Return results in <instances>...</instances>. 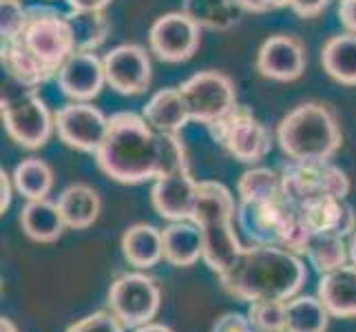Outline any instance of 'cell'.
I'll return each instance as SVG.
<instances>
[{
    "instance_id": "obj_1",
    "label": "cell",
    "mask_w": 356,
    "mask_h": 332,
    "mask_svg": "<svg viewBox=\"0 0 356 332\" xmlns=\"http://www.w3.org/2000/svg\"><path fill=\"white\" fill-rule=\"evenodd\" d=\"M97 168L120 184L155 182L188 164L186 146L175 133H159L142 113L120 111L111 116V127L100 151Z\"/></svg>"
},
{
    "instance_id": "obj_2",
    "label": "cell",
    "mask_w": 356,
    "mask_h": 332,
    "mask_svg": "<svg viewBox=\"0 0 356 332\" xmlns=\"http://www.w3.org/2000/svg\"><path fill=\"white\" fill-rule=\"evenodd\" d=\"M308 279V270L301 255L279 248V246H257L243 248L239 260L228 273L219 277L222 288L239 301L279 299L288 301Z\"/></svg>"
},
{
    "instance_id": "obj_3",
    "label": "cell",
    "mask_w": 356,
    "mask_h": 332,
    "mask_svg": "<svg viewBox=\"0 0 356 332\" xmlns=\"http://www.w3.org/2000/svg\"><path fill=\"white\" fill-rule=\"evenodd\" d=\"M191 221L197 224V228L202 230L204 264L217 277H222L235 266L243 251L235 230L237 204L228 187L213 180L200 182Z\"/></svg>"
},
{
    "instance_id": "obj_4",
    "label": "cell",
    "mask_w": 356,
    "mask_h": 332,
    "mask_svg": "<svg viewBox=\"0 0 356 332\" xmlns=\"http://www.w3.org/2000/svg\"><path fill=\"white\" fill-rule=\"evenodd\" d=\"M277 142L292 162H318L339 153L343 133L332 109L323 102H303L281 118Z\"/></svg>"
},
{
    "instance_id": "obj_5",
    "label": "cell",
    "mask_w": 356,
    "mask_h": 332,
    "mask_svg": "<svg viewBox=\"0 0 356 332\" xmlns=\"http://www.w3.org/2000/svg\"><path fill=\"white\" fill-rule=\"evenodd\" d=\"M237 228L257 246H279L297 255L305 253L312 230L301 213L284 198L266 202H239Z\"/></svg>"
},
{
    "instance_id": "obj_6",
    "label": "cell",
    "mask_w": 356,
    "mask_h": 332,
    "mask_svg": "<svg viewBox=\"0 0 356 332\" xmlns=\"http://www.w3.org/2000/svg\"><path fill=\"white\" fill-rule=\"evenodd\" d=\"M0 113L7 135L22 149H42L56 131V113L49 111L35 89L24 87L11 78L3 87Z\"/></svg>"
},
{
    "instance_id": "obj_7",
    "label": "cell",
    "mask_w": 356,
    "mask_h": 332,
    "mask_svg": "<svg viewBox=\"0 0 356 332\" xmlns=\"http://www.w3.org/2000/svg\"><path fill=\"white\" fill-rule=\"evenodd\" d=\"M279 173L284 200L294 208L325 198H348L352 189L346 171L332 164L330 159H318V162H292L288 159V164Z\"/></svg>"
},
{
    "instance_id": "obj_8",
    "label": "cell",
    "mask_w": 356,
    "mask_h": 332,
    "mask_svg": "<svg viewBox=\"0 0 356 332\" xmlns=\"http://www.w3.org/2000/svg\"><path fill=\"white\" fill-rule=\"evenodd\" d=\"M208 131L243 164H259L273 151V133L245 104H235L226 116L208 125Z\"/></svg>"
},
{
    "instance_id": "obj_9",
    "label": "cell",
    "mask_w": 356,
    "mask_h": 332,
    "mask_svg": "<svg viewBox=\"0 0 356 332\" xmlns=\"http://www.w3.org/2000/svg\"><path fill=\"white\" fill-rule=\"evenodd\" d=\"M18 40L27 45L54 76L67 63V58L76 54L67 14L54 7H29L27 27Z\"/></svg>"
},
{
    "instance_id": "obj_10",
    "label": "cell",
    "mask_w": 356,
    "mask_h": 332,
    "mask_svg": "<svg viewBox=\"0 0 356 332\" xmlns=\"http://www.w3.org/2000/svg\"><path fill=\"white\" fill-rule=\"evenodd\" d=\"M162 306V290L146 273H127L108 288V310L124 328L151 324Z\"/></svg>"
},
{
    "instance_id": "obj_11",
    "label": "cell",
    "mask_w": 356,
    "mask_h": 332,
    "mask_svg": "<svg viewBox=\"0 0 356 332\" xmlns=\"http://www.w3.org/2000/svg\"><path fill=\"white\" fill-rule=\"evenodd\" d=\"M179 91L188 104L193 122L213 125L215 120L226 116L237 104V89L226 73L222 71H200L179 84Z\"/></svg>"
},
{
    "instance_id": "obj_12",
    "label": "cell",
    "mask_w": 356,
    "mask_h": 332,
    "mask_svg": "<svg viewBox=\"0 0 356 332\" xmlns=\"http://www.w3.org/2000/svg\"><path fill=\"white\" fill-rule=\"evenodd\" d=\"M111 118L91 102H69L56 111V133L60 142L80 153L95 155L104 144Z\"/></svg>"
},
{
    "instance_id": "obj_13",
    "label": "cell",
    "mask_w": 356,
    "mask_h": 332,
    "mask_svg": "<svg viewBox=\"0 0 356 332\" xmlns=\"http://www.w3.org/2000/svg\"><path fill=\"white\" fill-rule=\"evenodd\" d=\"M202 42V27L186 11H168L159 16L149 29V45L157 60L179 65L197 54Z\"/></svg>"
},
{
    "instance_id": "obj_14",
    "label": "cell",
    "mask_w": 356,
    "mask_h": 332,
    "mask_svg": "<svg viewBox=\"0 0 356 332\" xmlns=\"http://www.w3.org/2000/svg\"><path fill=\"white\" fill-rule=\"evenodd\" d=\"M106 84L120 95H140L151 87L153 65L142 45H118L104 56Z\"/></svg>"
},
{
    "instance_id": "obj_15",
    "label": "cell",
    "mask_w": 356,
    "mask_h": 332,
    "mask_svg": "<svg viewBox=\"0 0 356 332\" xmlns=\"http://www.w3.org/2000/svg\"><path fill=\"white\" fill-rule=\"evenodd\" d=\"M58 89L71 102H91L106 87L104 58L91 52H76L56 73Z\"/></svg>"
},
{
    "instance_id": "obj_16",
    "label": "cell",
    "mask_w": 356,
    "mask_h": 332,
    "mask_svg": "<svg viewBox=\"0 0 356 332\" xmlns=\"http://www.w3.org/2000/svg\"><path fill=\"white\" fill-rule=\"evenodd\" d=\"M305 47L290 33H275L264 40L257 54V71L275 82H292L305 71Z\"/></svg>"
},
{
    "instance_id": "obj_17",
    "label": "cell",
    "mask_w": 356,
    "mask_h": 332,
    "mask_svg": "<svg viewBox=\"0 0 356 332\" xmlns=\"http://www.w3.org/2000/svg\"><path fill=\"white\" fill-rule=\"evenodd\" d=\"M200 182L191 175L188 164L164 177H157L151 189L155 213L166 221H186L193 215Z\"/></svg>"
},
{
    "instance_id": "obj_18",
    "label": "cell",
    "mask_w": 356,
    "mask_h": 332,
    "mask_svg": "<svg viewBox=\"0 0 356 332\" xmlns=\"http://www.w3.org/2000/svg\"><path fill=\"white\" fill-rule=\"evenodd\" d=\"M297 211L314 235L352 237V232L356 230V213L346 198H325L305 204Z\"/></svg>"
},
{
    "instance_id": "obj_19",
    "label": "cell",
    "mask_w": 356,
    "mask_h": 332,
    "mask_svg": "<svg viewBox=\"0 0 356 332\" xmlns=\"http://www.w3.org/2000/svg\"><path fill=\"white\" fill-rule=\"evenodd\" d=\"M316 297L323 301L330 317L354 319L356 317V266L346 264L332 273L321 275Z\"/></svg>"
},
{
    "instance_id": "obj_20",
    "label": "cell",
    "mask_w": 356,
    "mask_h": 332,
    "mask_svg": "<svg viewBox=\"0 0 356 332\" xmlns=\"http://www.w3.org/2000/svg\"><path fill=\"white\" fill-rule=\"evenodd\" d=\"M142 118L159 133H179L188 125L191 113L179 87H166L155 91L142 109Z\"/></svg>"
},
{
    "instance_id": "obj_21",
    "label": "cell",
    "mask_w": 356,
    "mask_h": 332,
    "mask_svg": "<svg viewBox=\"0 0 356 332\" xmlns=\"http://www.w3.org/2000/svg\"><path fill=\"white\" fill-rule=\"evenodd\" d=\"M164 262L175 268H191L204 257L202 230L191 219L170 221L162 230Z\"/></svg>"
},
{
    "instance_id": "obj_22",
    "label": "cell",
    "mask_w": 356,
    "mask_h": 332,
    "mask_svg": "<svg viewBox=\"0 0 356 332\" xmlns=\"http://www.w3.org/2000/svg\"><path fill=\"white\" fill-rule=\"evenodd\" d=\"M120 248L129 266L138 270H149L164 260L162 230L153 224H133L124 230Z\"/></svg>"
},
{
    "instance_id": "obj_23",
    "label": "cell",
    "mask_w": 356,
    "mask_h": 332,
    "mask_svg": "<svg viewBox=\"0 0 356 332\" xmlns=\"http://www.w3.org/2000/svg\"><path fill=\"white\" fill-rule=\"evenodd\" d=\"M20 226L24 235L38 244L58 242L67 228L58 204L49 200H29L24 204L20 211Z\"/></svg>"
},
{
    "instance_id": "obj_24",
    "label": "cell",
    "mask_w": 356,
    "mask_h": 332,
    "mask_svg": "<svg viewBox=\"0 0 356 332\" xmlns=\"http://www.w3.org/2000/svg\"><path fill=\"white\" fill-rule=\"evenodd\" d=\"M58 208L65 217L67 228L87 230L100 217L102 202L100 195L89 184H71L58 195Z\"/></svg>"
},
{
    "instance_id": "obj_25",
    "label": "cell",
    "mask_w": 356,
    "mask_h": 332,
    "mask_svg": "<svg viewBox=\"0 0 356 332\" xmlns=\"http://www.w3.org/2000/svg\"><path fill=\"white\" fill-rule=\"evenodd\" d=\"M3 65L9 71V78L16 80L24 87L38 89L40 84L56 78L47 65L35 56L22 40L3 42Z\"/></svg>"
},
{
    "instance_id": "obj_26",
    "label": "cell",
    "mask_w": 356,
    "mask_h": 332,
    "mask_svg": "<svg viewBox=\"0 0 356 332\" xmlns=\"http://www.w3.org/2000/svg\"><path fill=\"white\" fill-rule=\"evenodd\" d=\"M321 65L334 82L356 87V33L332 35L321 49Z\"/></svg>"
},
{
    "instance_id": "obj_27",
    "label": "cell",
    "mask_w": 356,
    "mask_h": 332,
    "mask_svg": "<svg viewBox=\"0 0 356 332\" xmlns=\"http://www.w3.org/2000/svg\"><path fill=\"white\" fill-rule=\"evenodd\" d=\"M181 11L208 31H230L241 20L237 0H184Z\"/></svg>"
},
{
    "instance_id": "obj_28",
    "label": "cell",
    "mask_w": 356,
    "mask_h": 332,
    "mask_svg": "<svg viewBox=\"0 0 356 332\" xmlns=\"http://www.w3.org/2000/svg\"><path fill=\"white\" fill-rule=\"evenodd\" d=\"M67 22L71 27L73 47H76V52L95 54L97 49L106 42L108 33H111V24H108V18L104 16V11L69 9Z\"/></svg>"
},
{
    "instance_id": "obj_29",
    "label": "cell",
    "mask_w": 356,
    "mask_h": 332,
    "mask_svg": "<svg viewBox=\"0 0 356 332\" xmlns=\"http://www.w3.org/2000/svg\"><path fill=\"white\" fill-rule=\"evenodd\" d=\"M330 313L312 294H297L286 303V332H325Z\"/></svg>"
},
{
    "instance_id": "obj_30",
    "label": "cell",
    "mask_w": 356,
    "mask_h": 332,
    "mask_svg": "<svg viewBox=\"0 0 356 332\" xmlns=\"http://www.w3.org/2000/svg\"><path fill=\"white\" fill-rule=\"evenodd\" d=\"M14 189L24 200H47L54 189V171L40 157H27L11 173Z\"/></svg>"
},
{
    "instance_id": "obj_31",
    "label": "cell",
    "mask_w": 356,
    "mask_h": 332,
    "mask_svg": "<svg viewBox=\"0 0 356 332\" xmlns=\"http://www.w3.org/2000/svg\"><path fill=\"white\" fill-rule=\"evenodd\" d=\"M303 255L318 275H325L350 262V244H346V237L314 235L312 232Z\"/></svg>"
},
{
    "instance_id": "obj_32",
    "label": "cell",
    "mask_w": 356,
    "mask_h": 332,
    "mask_svg": "<svg viewBox=\"0 0 356 332\" xmlns=\"http://www.w3.org/2000/svg\"><path fill=\"white\" fill-rule=\"evenodd\" d=\"M239 202H266L284 198L281 173L268 166H252L237 182Z\"/></svg>"
},
{
    "instance_id": "obj_33",
    "label": "cell",
    "mask_w": 356,
    "mask_h": 332,
    "mask_svg": "<svg viewBox=\"0 0 356 332\" xmlns=\"http://www.w3.org/2000/svg\"><path fill=\"white\" fill-rule=\"evenodd\" d=\"M286 303L279 299H259L248 306V319L257 332L286 330Z\"/></svg>"
},
{
    "instance_id": "obj_34",
    "label": "cell",
    "mask_w": 356,
    "mask_h": 332,
    "mask_svg": "<svg viewBox=\"0 0 356 332\" xmlns=\"http://www.w3.org/2000/svg\"><path fill=\"white\" fill-rule=\"evenodd\" d=\"M29 20V9L22 7L20 0H3L0 3V33L3 42L18 40Z\"/></svg>"
},
{
    "instance_id": "obj_35",
    "label": "cell",
    "mask_w": 356,
    "mask_h": 332,
    "mask_svg": "<svg viewBox=\"0 0 356 332\" xmlns=\"http://www.w3.org/2000/svg\"><path fill=\"white\" fill-rule=\"evenodd\" d=\"M67 332H124V326L118 322L111 310H97L80 319V322L71 324Z\"/></svg>"
},
{
    "instance_id": "obj_36",
    "label": "cell",
    "mask_w": 356,
    "mask_h": 332,
    "mask_svg": "<svg viewBox=\"0 0 356 332\" xmlns=\"http://www.w3.org/2000/svg\"><path fill=\"white\" fill-rule=\"evenodd\" d=\"M213 332H257L254 326L250 324L248 315L241 313H226L215 322Z\"/></svg>"
},
{
    "instance_id": "obj_37",
    "label": "cell",
    "mask_w": 356,
    "mask_h": 332,
    "mask_svg": "<svg viewBox=\"0 0 356 332\" xmlns=\"http://www.w3.org/2000/svg\"><path fill=\"white\" fill-rule=\"evenodd\" d=\"M330 5V0H288V7L299 18H316L323 14V9Z\"/></svg>"
},
{
    "instance_id": "obj_38",
    "label": "cell",
    "mask_w": 356,
    "mask_h": 332,
    "mask_svg": "<svg viewBox=\"0 0 356 332\" xmlns=\"http://www.w3.org/2000/svg\"><path fill=\"white\" fill-rule=\"evenodd\" d=\"M241 11L248 14H268V11H277L288 7V0H237Z\"/></svg>"
},
{
    "instance_id": "obj_39",
    "label": "cell",
    "mask_w": 356,
    "mask_h": 332,
    "mask_svg": "<svg viewBox=\"0 0 356 332\" xmlns=\"http://www.w3.org/2000/svg\"><path fill=\"white\" fill-rule=\"evenodd\" d=\"M339 20L348 31L356 33V0H341Z\"/></svg>"
},
{
    "instance_id": "obj_40",
    "label": "cell",
    "mask_w": 356,
    "mask_h": 332,
    "mask_svg": "<svg viewBox=\"0 0 356 332\" xmlns=\"http://www.w3.org/2000/svg\"><path fill=\"white\" fill-rule=\"evenodd\" d=\"M11 191H16L14 189V180H11V175L3 168V171H0V193H3V198H0V211H3V213L11 206Z\"/></svg>"
},
{
    "instance_id": "obj_41",
    "label": "cell",
    "mask_w": 356,
    "mask_h": 332,
    "mask_svg": "<svg viewBox=\"0 0 356 332\" xmlns=\"http://www.w3.org/2000/svg\"><path fill=\"white\" fill-rule=\"evenodd\" d=\"M113 0H67L69 9L78 11H104Z\"/></svg>"
},
{
    "instance_id": "obj_42",
    "label": "cell",
    "mask_w": 356,
    "mask_h": 332,
    "mask_svg": "<svg viewBox=\"0 0 356 332\" xmlns=\"http://www.w3.org/2000/svg\"><path fill=\"white\" fill-rule=\"evenodd\" d=\"M135 332H173L168 326H164V324H155V322H151V324H146V326H140V328H135Z\"/></svg>"
},
{
    "instance_id": "obj_43",
    "label": "cell",
    "mask_w": 356,
    "mask_h": 332,
    "mask_svg": "<svg viewBox=\"0 0 356 332\" xmlns=\"http://www.w3.org/2000/svg\"><path fill=\"white\" fill-rule=\"evenodd\" d=\"M350 264L356 266V230L352 232V237H350Z\"/></svg>"
},
{
    "instance_id": "obj_44",
    "label": "cell",
    "mask_w": 356,
    "mask_h": 332,
    "mask_svg": "<svg viewBox=\"0 0 356 332\" xmlns=\"http://www.w3.org/2000/svg\"><path fill=\"white\" fill-rule=\"evenodd\" d=\"M0 332H18V328L14 326V322L7 317H3V322H0Z\"/></svg>"
},
{
    "instance_id": "obj_45",
    "label": "cell",
    "mask_w": 356,
    "mask_h": 332,
    "mask_svg": "<svg viewBox=\"0 0 356 332\" xmlns=\"http://www.w3.org/2000/svg\"><path fill=\"white\" fill-rule=\"evenodd\" d=\"M44 3H54V0H44Z\"/></svg>"
},
{
    "instance_id": "obj_46",
    "label": "cell",
    "mask_w": 356,
    "mask_h": 332,
    "mask_svg": "<svg viewBox=\"0 0 356 332\" xmlns=\"http://www.w3.org/2000/svg\"><path fill=\"white\" fill-rule=\"evenodd\" d=\"M277 332H286V330H277Z\"/></svg>"
}]
</instances>
